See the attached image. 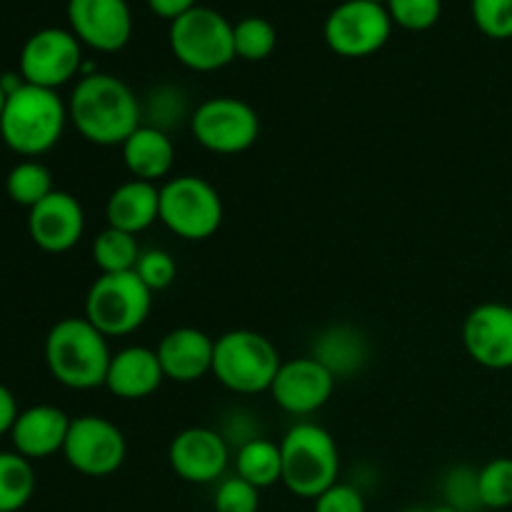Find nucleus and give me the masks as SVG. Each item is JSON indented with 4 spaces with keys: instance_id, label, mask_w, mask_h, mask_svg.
I'll list each match as a JSON object with an SVG mask.
<instances>
[{
    "instance_id": "obj_17",
    "label": "nucleus",
    "mask_w": 512,
    "mask_h": 512,
    "mask_svg": "<svg viewBox=\"0 0 512 512\" xmlns=\"http://www.w3.org/2000/svg\"><path fill=\"white\" fill-rule=\"evenodd\" d=\"M30 240L43 253H68L83 240L85 210L73 193L53 190L43 203L28 210Z\"/></svg>"
},
{
    "instance_id": "obj_25",
    "label": "nucleus",
    "mask_w": 512,
    "mask_h": 512,
    "mask_svg": "<svg viewBox=\"0 0 512 512\" xmlns=\"http://www.w3.org/2000/svg\"><path fill=\"white\" fill-rule=\"evenodd\" d=\"M35 493L33 460L15 450L0 453V512H20Z\"/></svg>"
},
{
    "instance_id": "obj_5",
    "label": "nucleus",
    "mask_w": 512,
    "mask_h": 512,
    "mask_svg": "<svg viewBox=\"0 0 512 512\" xmlns=\"http://www.w3.org/2000/svg\"><path fill=\"white\" fill-rule=\"evenodd\" d=\"M280 360L273 340L255 330H228L215 338L213 378L235 395L270 393Z\"/></svg>"
},
{
    "instance_id": "obj_16",
    "label": "nucleus",
    "mask_w": 512,
    "mask_h": 512,
    "mask_svg": "<svg viewBox=\"0 0 512 512\" xmlns=\"http://www.w3.org/2000/svg\"><path fill=\"white\" fill-rule=\"evenodd\" d=\"M168 463L185 483H218L230 465V445L220 430L185 428L170 440Z\"/></svg>"
},
{
    "instance_id": "obj_13",
    "label": "nucleus",
    "mask_w": 512,
    "mask_h": 512,
    "mask_svg": "<svg viewBox=\"0 0 512 512\" xmlns=\"http://www.w3.org/2000/svg\"><path fill=\"white\" fill-rule=\"evenodd\" d=\"M338 380L313 355L283 360L270 388V398L283 413L305 418L330 403Z\"/></svg>"
},
{
    "instance_id": "obj_18",
    "label": "nucleus",
    "mask_w": 512,
    "mask_h": 512,
    "mask_svg": "<svg viewBox=\"0 0 512 512\" xmlns=\"http://www.w3.org/2000/svg\"><path fill=\"white\" fill-rule=\"evenodd\" d=\"M165 380L173 383H198L205 375H213L215 338L198 328H175L163 335L155 348Z\"/></svg>"
},
{
    "instance_id": "obj_12",
    "label": "nucleus",
    "mask_w": 512,
    "mask_h": 512,
    "mask_svg": "<svg viewBox=\"0 0 512 512\" xmlns=\"http://www.w3.org/2000/svg\"><path fill=\"white\" fill-rule=\"evenodd\" d=\"M18 73L38 88H63L83 73V43L65 28L38 30L20 48Z\"/></svg>"
},
{
    "instance_id": "obj_6",
    "label": "nucleus",
    "mask_w": 512,
    "mask_h": 512,
    "mask_svg": "<svg viewBox=\"0 0 512 512\" xmlns=\"http://www.w3.org/2000/svg\"><path fill=\"white\" fill-rule=\"evenodd\" d=\"M153 308V290L130 273H100L85 295V318L105 338H125L135 333L148 320Z\"/></svg>"
},
{
    "instance_id": "obj_43",
    "label": "nucleus",
    "mask_w": 512,
    "mask_h": 512,
    "mask_svg": "<svg viewBox=\"0 0 512 512\" xmlns=\"http://www.w3.org/2000/svg\"><path fill=\"white\" fill-rule=\"evenodd\" d=\"M373 3H385V0H373Z\"/></svg>"
},
{
    "instance_id": "obj_4",
    "label": "nucleus",
    "mask_w": 512,
    "mask_h": 512,
    "mask_svg": "<svg viewBox=\"0 0 512 512\" xmlns=\"http://www.w3.org/2000/svg\"><path fill=\"white\" fill-rule=\"evenodd\" d=\"M283 485L295 498L315 500L340 483V450L333 435L318 423H295L280 440Z\"/></svg>"
},
{
    "instance_id": "obj_15",
    "label": "nucleus",
    "mask_w": 512,
    "mask_h": 512,
    "mask_svg": "<svg viewBox=\"0 0 512 512\" xmlns=\"http://www.w3.org/2000/svg\"><path fill=\"white\" fill-rule=\"evenodd\" d=\"M70 33L98 53H118L133 35L128 0H68Z\"/></svg>"
},
{
    "instance_id": "obj_26",
    "label": "nucleus",
    "mask_w": 512,
    "mask_h": 512,
    "mask_svg": "<svg viewBox=\"0 0 512 512\" xmlns=\"http://www.w3.org/2000/svg\"><path fill=\"white\" fill-rule=\"evenodd\" d=\"M55 190L53 185V173H50L48 165H43L40 160H20L10 168L8 178H5V193L20 208H35L38 203H43L50 193Z\"/></svg>"
},
{
    "instance_id": "obj_28",
    "label": "nucleus",
    "mask_w": 512,
    "mask_h": 512,
    "mask_svg": "<svg viewBox=\"0 0 512 512\" xmlns=\"http://www.w3.org/2000/svg\"><path fill=\"white\" fill-rule=\"evenodd\" d=\"M233 45L235 58L245 60V63H260L273 55L275 45H278V30L270 20L250 15V18L233 23Z\"/></svg>"
},
{
    "instance_id": "obj_22",
    "label": "nucleus",
    "mask_w": 512,
    "mask_h": 512,
    "mask_svg": "<svg viewBox=\"0 0 512 512\" xmlns=\"http://www.w3.org/2000/svg\"><path fill=\"white\" fill-rule=\"evenodd\" d=\"M308 355H313L325 370H330L335 380H343L363 370V365L368 363L370 345L358 328L338 323L315 335Z\"/></svg>"
},
{
    "instance_id": "obj_19",
    "label": "nucleus",
    "mask_w": 512,
    "mask_h": 512,
    "mask_svg": "<svg viewBox=\"0 0 512 512\" xmlns=\"http://www.w3.org/2000/svg\"><path fill=\"white\" fill-rule=\"evenodd\" d=\"M68 413L58 405H30L20 410L10 440L13 450L28 460H43L55 453H63L65 438L70 430Z\"/></svg>"
},
{
    "instance_id": "obj_3",
    "label": "nucleus",
    "mask_w": 512,
    "mask_h": 512,
    "mask_svg": "<svg viewBox=\"0 0 512 512\" xmlns=\"http://www.w3.org/2000/svg\"><path fill=\"white\" fill-rule=\"evenodd\" d=\"M108 338L88 318H63L48 330L45 365L63 388H105L110 368Z\"/></svg>"
},
{
    "instance_id": "obj_34",
    "label": "nucleus",
    "mask_w": 512,
    "mask_h": 512,
    "mask_svg": "<svg viewBox=\"0 0 512 512\" xmlns=\"http://www.w3.org/2000/svg\"><path fill=\"white\" fill-rule=\"evenodd\" d=\"M215 512H258L260 510V490L250 485L248 480L230 475L218 483L213 498Z\"/></svg>"
},
{
    "instance_id": "obj_37",
    "label": "nucleus",
    "mask_w": 512,
    "mask_h": 512,
    "mask_svg": "<svg viewBox=\"0 0 512 512\" xmlns=\"http://www.w3.org/2000/svg\"><path fill=\"white\" fill-rule=\"evenodd\" d=\"M220 435L228 440L230 448H243L245 443L255 438H263L260 435V423L255 420V415L245 408H233L223 420V428H220Z\"/></svg>"
},
{
    "instance_id": "obj_30",
    "label": "nucleus",
    "mask_w": 512,
    "mask_h": 512,
    "mask_svg": "<svg viewBox=\"0 0 512 512\" xmlns=\"http://www.w3.org/2000/svg\"><path fill=\"white\" fill-rule=\"evenodd\" d=\"M478 493L483 508H512V458H493L478 470Z\"/></svg>"
},
{
    "instance_id": "obj_27",
    "label": "nucleus",
    "mask_w": 512,
    "mask_h": 512,
    "mask_svg": "<svg viewBox=\"0 0 512 512\" xmlns=\"http://www.w3.org/2000/svg\"><path fill=\"white\" fill-rule=\"evenodd\" d=\"M138 235L123 233V230L105 228L93 240V263L103 275L108 273H130L140 260Z\"/></svg>"
},
{
    "instance_id": "obj_23",
    "label": "nucleus",
    "mask_w": 512,
    "mask_h": 512,
    "mask_svg": "<svg viewBox=\"0 0 512 512\" xmlns=\"http://www.w3.org/2000/svg\"><path fill=\"white\" fill-rule=\"evenodd\" d=\"M123 163L135 180L155 183L165 180L175 165V143L170 133L153 128V125H140L123 145Z\"/></svg>"
},
{
    "instance_id": "obj_2",
    "label": "nucleus",
    "mask_w": 512,
    "mask_h": 512,
    "mask_svg": "<svg viewBox=\"0 0 512 512\" xmlns=\"http://www.w3.org/2000/svg\"><path fill=\"white\" fill-rule=\"evenodd\" d=\"M68 123V103L58 90L23 83L5 100L0 138L13 153L35 160L60 143Z\"/></svg>"
},
{
    "instance_id": "obj_1",
    "label": "nucleus",
    "mask_w": 512,
    "mask_h": 512,
    "mask_svg": "<svg viewBox=\"0 0 512 512\" xmlns=\"http://www.w3.org/2000/svg\"><path fill=\"white\" fill-rule=\"evenodd\" d=\"M68 118L80 138L100 148H115L143 125V103L118 75L93 70L75 83Z\"/></svg>"
},
{
    "instance_id": "obj_29",
    "label": "nucleus",
    "mask_w": 512,
    "mask_h": 512,
    "mask_svg": "<svg viewBox=\"0 0 512 512\" xmlns=\"http://www.w3.org/2000/svg\"><path fill=\"white\" fill-rule=\"evenodd\" d=\"M190 115L193 113L188 110V98L175 85H158V88L150 90L148 100L143 103V123L153 125L163 133H170V128L183 123L185 118L190 123Z\"/></svg>"
},
{
    "instance_id": "obj_31",
    "label": "nucleus",
    "mask_w": 512,
    "mask_h": 512,
    "mask_svg": "<svg viewBox=\"0 0 512 512\" xmlns=\"http://www.w3.org/2000/svg\"><path fill=\"white\" fill-rule=\"evenodd\" d=\"M393 25L410 33L430 30L443 15V0H385Z\"/></svg>"
},
{
    "instance_id": "obj_36",
    "label": "nucleus",
    "mask_w": 512,
    "mask_h": 512,
    "mask_svg": "<svg viewBox=\"0 0 512 512\" xmlns=\"http://www.w3.org/2000/svg\"><path fill=\"white\" fill-rule=\"evenodd\" d=\"M313 512H368V505L358 485L335 483L320 498H315Z\"/></svg>"
},
{
    "instance_id": "obj_39",
    "label": "nucleus",
    "mask_w": 512,
    "mask_h": 512,
    "mask_svg": "<svg viewBox=\"0 0 512 512\" xmlns=\"http://www.w3.org/2000/svg\"><path fill=\"white\" fill-rule=\"evenodd\" d=\"M198 5V0H148V8L153 10L158 18L165 20H178L180 15H185L188 10H193Z\"/></svg>"
},
{
    "instance_id": "obj_35",
    "label": "nucleus",
    "mask_w": 512,
    "mask_h": 512,
    "mask_svg": "<svg viewBox=\"0 0 512 512\" xmlns=\"http://www.w3.org/2000/svg\"><path fill=\"white\" fill-rule=\"evenodd\" d=\"M135 273L138 278L148 285L150 290H165L175 283L178 278V263H175L173 255L163 248H150L140 253L138 265H135Z\"/></svg>"
},
{
    "instance_id": "obj_10",
    "label": "nucleus",
    "mask_w": 512,
    "mask_h": 512,
    "mask_svg": "<svg viewBox=\"0 0 512 512\" xmlns=\"http://www.w3.org/2000/svg\"><path fill=\"white\" fill-rule=\"evenodd\" d=\"M393 33L385 3L345 0L325 18V43L340 58H368L385 48Z\"/></svg>"
},
{
    "instance_id": "obj_40",
    "label": "nucleus",
    "mask_w": 512,
    "mask_h": 512,
    "mask_svg": "<svg viewBox=\"0 0 512 512\" xmlns=\"http://www.w3.org/2000/svg\"><path fill=\"white\" fill-rule=\"evenodd\" d=\"M5 100H8V93L3 90V85H0V118H3V110H5Z\"/></svg>"
},
{
    "instance_id": "obj_41",
    "label": "nucleus",
    "mask_w": 512,
    "mask_h": 512,
    "mask_svg": "<svg viewBox=\"0 0 512 512\" xmlns=\"http://www.w3.org/2000/svg\"><path fill=\"white\" fill-rule=\"evenodd\" d=\"M430 512H458V510H453L450 508V505H438V508H430Z\"/></svg>"
},
{
    "instance_id": "obj_8",
    "label": "nucleus",
    "mask_w": 512,
    "mask_h": 512,
    "mask_svg": "<svg viewBox=\"0 0 512 512\" xmlns=\"http://www.w3.org/2000/svg\"><path fill=\"white\" fill-rule=\"evenodd\" d=\"M168 43L175 60L195 73H215L235 60L233 23L205 5H195L170 23Z\"/></svg>"
},
{
    "instance_id": "obj_21",
    "label": "nucleus",
    "mask_w": 512,
    "mask_h": 512,
    "mask_svg": "<svg viewBox=\"0 0 512 512\" xmlns=\"http://www.w3.org/2000/svg\"><path fill=\"white\" fill-rule=\"evenodd\" d=\"M105 218L110 228L140 235L160 220V185L135 178L125 180L108 195Z\"/></svg>"
},
{
    "instance_id": "obj_33",
    "label": "nucleus",
    "mask_w": 512,
    "mask_h": 512,
    "mask_svg": "<svg viewBox=\"0 0 512 512\" xmlns=\"http://www.w3.org/2000/svg\"><path fill=\"white\" fill-rule=\"evenodd\" d=\"M470 15L480 33L488 38H512V0H470Z\"/></svg>"
},
{
    "instance_id": "obj_20",
    "label": "nucleus",
    "mask_w": 512,
    "mask_h": 512,
    "mask_svg": "<svg viewBox=\"0 0 512 512\" xmlns=\"http://www.w3.org/2000/svg\"><path fill=\"white\" fill-rule=\"evenodd\" d=\"M165 373L158 353L145 345H128L110 358L105 388L120 400H145L163 385Z\"/></svg>"
},
{
    "instance_id": "obj_14",
    "label": "nucleus",
    "mask_w": 512,
    "mask_h": 512,
    "mask_svg": "<svg viewBox=\"0 0 512 512\" xmlns=\"http://www.w3.org/2000/svg\"><path fill=\"white\" fill-rule=\"evenodd\" d=\"M463 348L485 370L512 368V305L480 303L465 315Z\"/></svg>"
},
{
    "instance_id": "obj_38",
    "label": "nucleus",
    "mask_w": 512,
    "mask_h": 512,
    "mask_svg": "<svg viewBox=\"0 0 512 512\" xmlns=\"http://www.w3.org/2000/svg\"><path fill=\"white\" fill-rule=\"evenodd\" d=\"M18 415H20V408L13 390H10L8 385L0 383V435H10Z\"/></svg>"
},
{
    "instance_id": "obj_7",
    "label": "nucleus",
    "mask_w": 512,
    "mask_h": 512,
    "mask_svg": "<svg viewBox=\"0 0 512 512\" xmlns=\"http://www.w3.org/2000/svg\"><path fill=\"white\" fill-rule=\"evenodd\" d=\"M223 198L200 175H178L160 185V223L178 238L200 243L223 225Z\"/></svg>"
},
{
    "instance_id": "obj_11",
    "label": "nucleus",
    "mask_w": 512,
    "mask_h": 512,
    "mask_svg": "<svg viewBox=\"0 0 512 512\" xmlns=\"http://www.w3.org/2000/svg\"><path fill=\"white\" fill-rule=\"evenodd\" d=\"M63 458L75 473L108 478L123 468L128 458V440L113 420L103 415H80L70 420Z\"/></svg>"
},
{
    "instance_id": "obj_24",
    "label": "nucleus",
    "mask_w": 512,
    "mask_h": 512,
    "mask_svg": "<svg viewBox=\"0 0 512 512\" xmlns=\"http://www.w3.org/2000/svg\"><path fill=\"white\" fill-rule=\"evenodd\" d=\"M235 475L248 480L258 490L273 488L275 483H283V455L280 443L270 438H255L235 450Z\"/></svg>"
},
{
    "instance_id": "obj_9",
    "label": "nucleus",
    "mask_w": 512,
    "mask_h": 512,
    "mask_svg": "<svg viewBox=\"0 0 512 512\" xmlns=\"http://www.w3.org/2000/svg\"><path fill=\"white\" fill-rule=\"evenodd\" d=\"M195 143L218 155H238L253 148L260 138L258 110L233 95L208 98L190 115Z\"/></svg>"
},
{
    "instance_id": "obj_42",
    "label": "nucleus",
    "mask_w": 512,
    "mask_h": 512,
    "mask_svg": "<svg viewBox=\"0 0 512 512\" xmlns=\"http://www.w3.org/2000/svg\"><path fill=\"white\" fill-rule=\"evenodd\" d=\"M405 512H430L428 508H410V510H405Z\"/></svg>"
},
{
    "instance_id": "obj_32",
    "label": "nucleus",
    "mask_w": 512,
    "mask_h": 512,
    "mask_svg": "<svg viewBox=\"0 0 512 512\" xmlns=\"http://www.w3.org/2000/svg\"><path fill=\"white\" fill-rule=\"evenodd\" d=\"M445 505L458 512H475L483 508L478 493V470L470 465H455L443 478Z\"/></svg>"
}]
</instances>
